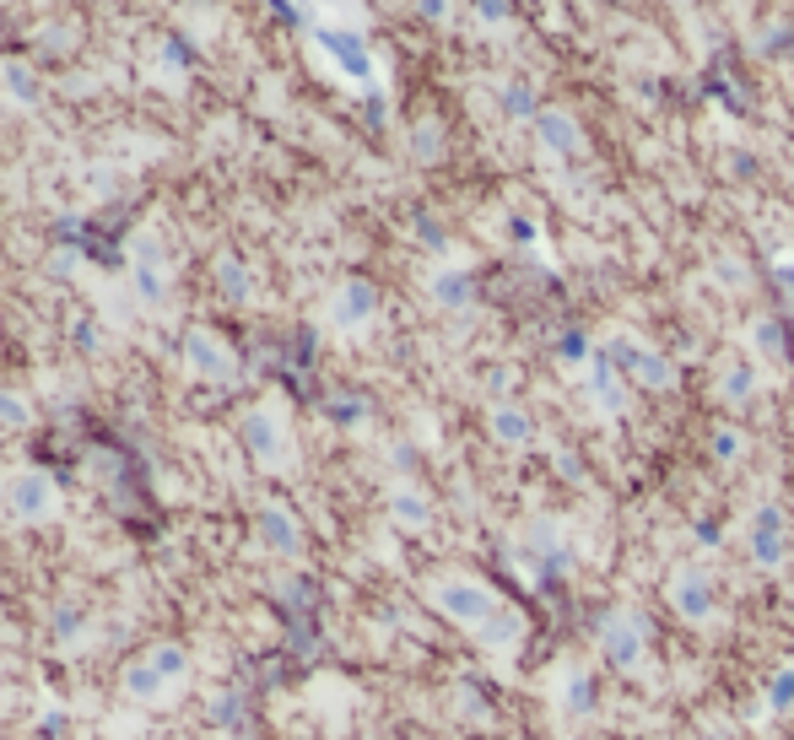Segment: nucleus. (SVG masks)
Listing matches in <instances>:
<instances>
[{
	"mask_svg": "<svg viewBox=\"0 0 794 740\" xmlns=\"http://www.w3.org/2000/svg\"><path fill=\"white\" fill-rule=\"evenodd\" d=\"M595 643H600V659H606L617 676H643V665H648V616L633 610V605L606 610Z\"/></svg>",
	"mask_w": 794,
	"mask_h": 740,
	"instance_id": "nucleus-1",
	"label": "nucleus"
},
{
	"mask_svg": "<svg viewBox=\"0 0 794 740\" xmlns=\"http://www.w3.org/2000/svg\"><path fill=\"white\" fill-rule=\"evenodd\" d=\"M427 600H433V610H438V616H449V621H455V627H466V632H476L481 621H486V616L503 605V600H497V590H486L481 579H466V574L433 579Z\"/></svg>",
	"mask_w": 794,
	"mask_h": 740,
	"instance_id": "nucleus-2",
	"label": "nucleus"
},
{
	"mask_svg": "<svg viewBox=\"0 0 794 740\" xmlns=\"http://www.w3.org/2000/svg\"><path fill=\"white\" fill-rule=\"evenodd\" d=\"M746 557L757 574H779L790 563V514L779 503H757L746 519Z\"/></svg>",
	"mask_w": 794,
	"mask_h": 740,
	"instance_id": "nucleus-3",
	"label": "nucleus"
},
{
	"mask_svg": "<svg viewBox=\"0 0 794 740\" xmlns=\"http://www.w3.org/2000/svg\"><path fill=\"white\" fill-rule=\"evenodd\" d=\"M665 600H670V610H675L686 627H703V621H714V579H708L697 563H681V568L670 574V584H665Z\"/></svg>",
	"mask_w": 794,
	"mask_h": 740,
	"instance_id": "nucleus-4",
	"label": "nucleus"
},
{
	"mask_svg": "<svg viewBox=\"0 0 794 740\" xmlns=\"http://www.w3.org/2000/svg\"><path fill=\"white\" fill-rule=\"evenodd\" d=\"M551 698H557V708H562L568 719H590V714H595V670L579 665V659H568V665L557 670Z\"/></svg>",
	"mask_w": 794,
	"mask_h": 740,
	"instance_id": "nucleus-5",
	"label": "nucleus"
},
{
	"mask_svg": "<svg viewBox=\"0 0 794 740\" xmlns=\"http://www.w3.org/2000/svg\"><path fill=\"white\" fill-rule=\"evenodd\" d=\"M524 632H530V621H524V610L503 600V605H497V610H492V616L481 621V627H476V632H471V638H476V643H481V649H486V654H513V649L524 643Z\"/></svg>",
	"mask_w": 794,
	"mask_h": 740,
	"instance_id": "nucleus-6",
	"label": "nucleus"
},
{
	"mask_svg": "<svg viewBox=\"0 0 794 740\" xmlns=\"http://www.w3.org/2000/svg\"><path fill=\"white\" fill-rule=\"evenodd\" d=\"M5 503H11L16 519H44V514L54 508V481H49L44 470H22V476L5 486Z\"/></svg>",
	"mask_w": 794,
	"mask_h": 740,
	"instance_id": "nucleus-7",
	"label": "nucleus"
},
{
	"mask_svg": "<svg viewBox=\"0 0 794 740\" xmlns=\"http://www.w3.org/2000/svg\"><path fill=\"white\" fill-rule=\"evenodd\" d=\"M244 444L255 448L265 465H282V459H287V433H282V417H276V411H249V417H244Z\"/></svg>",
	"mask_w": 794,
	"mask_h": 740,
	"instance_id": "nucleus-8",
	"label": "nucleus"
},
{
	"mask_svg": "<svg viewBox=\"0 0 794 740\" xmlns=\"http://www.w3.org/2000/svg\"><path fill=\"white\" fill-rule=\"evenodd\" d=\"M184 357H189V368H195L200 379H227V373H233V357H227V346H222L211 330H189V335H184Z\"/></svg>",
	"mask_w": 794,
	"mask_h": 740,
	"instance_id": "nucleus-9",
	"label": "nucleus"
},
{
	"mask_svg": "<svg viewBox=\"0 0 794 740\" xmlns=\"http://www.w3.org/2000/svg\"><path fill=\"white\" fill-rule=\"evenodd\" d=\"M379 308V293L368 287V282H346L340 293H335V308H330V319L340 324V330H357V324H368V313Z\"/></svg>",
	"mask_w": 794,
	"mask_h": 740,
	"instance_id": "nucleus-10",
	"label": "nucleus"
},
{
	"mask_svg": "<svg viewBox=\"0 0 794 740\" xmlns=\"http://www.w3.org/2000/svg\"><path fill=\"white\" fill-rule=\"evenodd\" d=\"M260 541L282 557H298L303 552V535H298V519L287 508H260Z\"/></svg>",
	"mask_w": 794,
	"mask_h": 740,
	"instance_id": "nucleus-11",
	"label": "nucleus"
},
{
	"mask_svg": "<svg viewBox=\"0 0 794 740\" xmlns=\"http://www.w3.org/2000/svg\"><path fill=\"white\" fill-rule=\"evenodd\" d=\"M530 568H541V563H551V568H568V557H573V546H568V535H562V525H551V519H541V525H530Z\"/></svg>",
	"mask_w": 794,
	"mask_h": 740,
	"instance_id": "nucleus-12",
	"label": "nucleus"
},
{
	"mask_svg": "<svg viewBox=\"0 0 794 740\" xmlns=\"http://www.w3.org/2000/svg\"><path fill=\"white\" fill-rule=\"evenodd\" d=\"M492 439L497 444H508V448H524L530 439H535V428H530V417L519 411V406H492Z\"/></svg>",
	"mask_w": 794,
	"mask_h": 740,
	"instance_id": "nucleus-13",
	"label": "nucleus"
},
{
	"mask_svg": "<svg viewBox=\"0 0 794 740\" xmlns=\"http://www.w3.org/2000/svg\"><path fill=\"white\" fill-rule=\"evenodd\" d=\"M389 519H395L400 530H427L433 508H427V497H422V492H411V486H395V492H389Z\"/></svg>",
	"mask_w": 794,
	"mask_h": 740,
	"instance_id": "nucleus-14",
	"label": "nucleus"
},
{
	"mask_svg": "<svg viewBox=\"0 0 794 740\" xmlns=\"http://www.w3.org/2000/svg\"><path fill=\"white\" fill-rule=\"evenodd\" d=\"M136 293H141V303H162V293H168V276H162L158 244H152V238H141V260H136Z\"/></svg>",
	"mask_w": 794,
	"mask_h": 740,
	"instance_id": "nucleus-15",
	"label": "nucleus"
},
{
	"mask_svg": "<svg viewBox=\"0 0 794 740\" xmlns=\"http://www.w3.org/2000/svg\"><path fill=\"white\" fill-rule=\"evenodd\" d=\"M628 368H633L648 390H670V384H675V368H670L659 351H633V357H628Z\"/></svg>",
	"mask_w": 794,
	"mask_h": 740,
	"instance_id": "nucleus-16",
	"label": "nucleus"
},
{
	"mask_svg": "<svg viewBox=\"0 0 794 740\" xmlns=\"http://www.w3.org/2000/svg\"><path fill=\"white\" fill-rule=\"evenodd\" d=\"M319 38L330 44V54H340L346 76H368V54H362V44H357V38H346V33H319Z\"/></svg>",
	"mask_w": 794,
	"mask_h": 740,
	"instance_id": "nucleus-17",
	"label": "nucleus"
},
{
	"mask_svg": "<svg viewBox=\"0 0 794 740\" xmlns=\"http://www.w3.org/2000/svg\"><path fill=\"white\" fill-rule=\"evenodd\" d=\"M768 714H794V665H779L768 681Z\"/></svg>",
	"mask_w": 794,
	"mask_h": 740,
	"instance_id": "nucleus-18",
	"label": "nucleus"
},
{
	"mask_svg": "<svg viewBox=\"0 0 794 740\" xmlns=\"http://www.w3.org/2000/svg\"><path fill=\"white\" fill-rule=\"evenodd\" d=\"M757 390V373L746 368V362H735V368H724V379H719V395L730 400V406H741L746 395Z\"/></svg>",
	"mask_w": 794,
	"mask_h": 740,
	"instance_id": "nucleus-19",
	"label": "nucleus"
},
{
	"mask_svg": "<svg viewBox=\"0 0 794 740\" xmlns=\"http://www.w3.org/2000/svg\"><path fill=\"white\" fill-rule=\"evenodd\" d=\"M541 136H546V147H557V151H573V147H579V131H573L562 114H546V120H541Z\"/></svg>",
	"mask_w": 794,
	"mask_h": 740,
	"instance_id": "nucleus-20",
	"label": "nucleus"
},
{
	"mask_svg": "<svg viewBox=\"0 0 794 740\" xmlns=\"http://www.w3.org/2000/svg\"><path fill=\"white\" fill-rule=\"evenodd\" d=\"M0 76H5V87H11L16 103H33V98H38V76H33L27 65H5Z\"/></svg>",
	"mask_w": 794,
	"mask_h": 740,
	"instance_id": "nucleus-21",
	"label": "nucleus"
},
{
	"mask_svg": "<svg viewBox=\"0 0 794 740\" xmlns=\"http://www.w3.org/2000/svg\"><path fill=\"white\" fill-rule=\"evenodd\" d=\"M125 687H131V698H158L162 692V681H158L152 665H131V670H125Z\"/></svg>",
	"mask_w": 794,
	"mask_h": 740,
	"instance_id": "nucleus-22",
	"label": "nucleus"
},
{
	"mask_svg": "<svg viewBox=\"0 0 794 740\" xmlns=\"http://www.w3.org/2000/svg\"><path fill=\"white\" fill-rule=\"evenodd\" d=\"M147 665L158 670V681H178V676H184V654H178V649H158V654H147Z\"/></svg>",
	"mask_w": 794,
	"mask_h": 740,
	"instance_id": "nucleus-23",
	"label": "nucleus"
},
{
	"mask_svg": "<svg viewBox=\"0 0 794 740\" xmlns=\"http://www.w3.org/2000/svg\"><path fill=\"white\" fill-rule=\"evenodd\" d=\"M222 293H227V297H249V276H244V266H238V260H222Z\"/></svg>",
	"mask_w": 794,
	"mask_h": 740,
	"instance_id": "nucleus-24",
	"label": "nucleus"
},
{
	"mask_svg": "<svg viewBox=\"0 0 794 740\" xmlns=\"http://www.w3.org/2000/svg\"><path fill=\"white\" fill-rule=\"evenodd\" d=\"M433 293H438V303H466V297H471V282H466V276H438Z\"/></svg>",
	"mask_w": 794,
	"mask_h": 740,
	"instance_id": "nucleus-25",
	"label": "nucleus"
},
{
	"mask_svg": "<svg viewBox=\"0 0 794 740\" xmlns=\"http://www.w3.org/2000/svg\"><path fill=\"white\" fill-rule=\"evenodd\" d=\"M27 417H33V411H27L16 395H5V390H0V428H22Z\"/></svg>",
	"mask_w": 794,
	"mask_h": 740,
	"instance_id": "nucleus-26",
	"label": "nucleus"
},
{
	"mask_svg": "<svg viewBox=\"0 0 794 740\" xmlns=\"http://www.w3.org/2000/svg\"><path fill=\"white\" fill-rule=\"evenodd\" d=\"M714 454H719V459H735V454H741V433H730V428H724V433L714 439Z\"/></svg>",
	"mask_w": 794,
	"mask_h": 740,
	"instance_id": "nucleus-27",
	"label": "nucleus"
},
{
	"mask_svg": "<svg viewBox=\"0 0 794 740\" xmlns=\"http://www.w3.org/2000/svg\"><path fill=\"white\" fill-rule=\"evenodd\" d=\"M71 632H82V616L76 610H60V638H71Z\"/></svg>",
	"mask_w": 794,
	"mask_h": 740,
	"instance_id": "nucleus-28",
	"label": "nucleus"
}]
</instances>
